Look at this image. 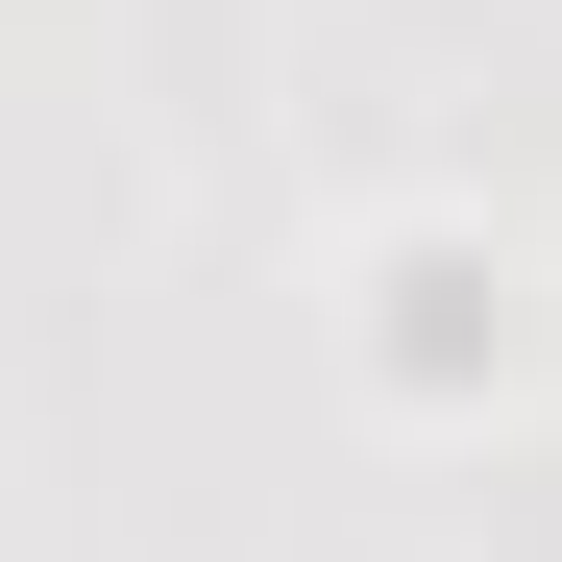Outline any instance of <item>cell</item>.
<instances>
[{
	"label": "cell",
	"mask_w": 562,
	"mask_h": 562,
	"mask_svg": "<svg viewBox=\"0 0 562 562\" xmlns=\"http://www.w3.org/2000/svg\"><path fill=\"white\" fill-rule=\"evenodd\" d=\"M342 342H367V392H392V416H464V392H514V367H538V269H514L490 221H367Z\"/></svg>",
	"instance_id": "1"
}]
</instances>
